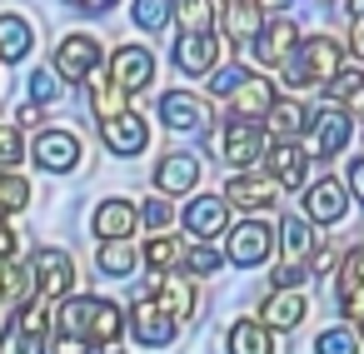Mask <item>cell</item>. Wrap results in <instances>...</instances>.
Instances as JSON below:
<instances>
[{
	"instance_id": "cell-31",
	"label": "cell",
	"mask_w": 364,
	"mask_h": 354,
	"mask_svg": "<svg viewBox=\"0 0 364 354\" xmlns=\"http://www.w3.org/2000/svg\"><path fill=\"white\" fill-rule=\"evenodd\" d=\"M170 6H175V21L185 36H215V26H220L215 0H170Z\"/></svg>"
},
{
	"instance_id": "cell-7",
	"label": "cell",
	"mask_w": 364,
	"mask_h": 354,
	"mask_svg": "<svg viewBox=\"0 0 364 354\" xmlns=\"http://www.w3.org/2000/svg\"><path fill=\"white\" fill-rule=\"evenodd\" d=\"M105 75L125 90V95H140L150 80H155V55L145 50V45H115L110 55H105Z\"/></svg>"
},
{
	"instance_id": "cell-52",
	"label": "cell",
	"mask_w": 364,
	"mask_h": 354,
	"mask_svg": "<svg viewBox=\"0 0 364 354\" xmlns=\"http://www.w3.org/2000/svg\"><path fill=\"white\" fill-rule=\"evenodd\" d=\"M359 339H364V319H359Z\"/></svg>"
},
{
	"instance_id": "cell-49",
	"label": "cell",
	"mask_w": 364,
	"mask_h": 354,
	"mask_svg": "<svg viewBox=\"0 0 364 354\" xmlns=\"http://www.w3.org/2000/svg\"><path fill=\"white\" fill-rule=\"evenodd\" d=\"M349 55H354V60H364V21H354V26H349Z\"/></svg>"
},
{
	"instance_id": "cell-4",
	"label": "cell",
	"mask_w": 364,
	"mask_h": 354,
	"mask_svg": "<svg viewBox=\"0 0 364 354\" xmlns=\"http://www.w3.org/2000/svg\"><path fill=\"white\" fill-rule=\"evenodd\" d=\"M100 65H105V45L100 36H85V31L65 36L50 55V70L60 75V85H85L90 75H100Z\"/></svg>"
},
{
	"instance_id": "cell-11",
	"label": "cell",
	"mask_w": 364,
	"mask_h": 354,
	"mask_svg": "<svg viewBox=\"0 0 364 354\" xmlns=\"http://www.w3.org/2000/svg\"><path fill=\"white\" fill-rule=\"evenodd\" d=\"M250 45H255V60H259V65H274V70H279V65L294 55V45H299V26H294L289 16H269Z\"/></svg>"
},
{
	"instance_id": "cell-32",
	"label": "cell",
	"mask_w": 364,
	"mask_h": 354,
	"mask_svg": "<svg viewBox=\"0 0 364 354\" xmlns=\"http://www.w3.org/2000/svg\"><path fill=\"white\" fill-rule=\"evenodd\" d=\"M135 264H140V250H135L130 240H100V250H95V269H100V274L125 279Z\"/></svg>"
},
{
	"instance_id": "cell-18",
	"label": "cell",
	"mask_w": 364,
	"mask_h": 354,
	"mask_svg": "<svg viewBox=\"0 0 364 354\" xmlns=\"http://www.w3.org/2000/svg\"><path fill=\"white\" fill-rule=\"evenodd\" d=\"M349 135H354V120H349V110L344 105H324V110H314V120H309V140H314V155H339L344 145H349Z\"/></svg>"
},
{
	"instance_id": "cell-14",
	"label": "cell",
	"mask_w": 364,
	"mask_h": 354,
	"mask_svg": "<svg viewBox=\"0 0 364 354\" xmlns=\"http://www.w3.org/2000/svg\"><path fill=\"white\" fill-rule=\"evenodd\" d=\"M195 185H200V155H195V150H170V155H160V165H155V190H160L165 200L190 195Z\"/></svg>"
},
{
	"instance_id": "cell-19",
	"label": "cell",
	"mask_w": 364,
	"mask_h": 354,
	"mask_svg": "<svg viewBox=\"0 0 364 354\" xmlns=\"http://www.w3.org/2000/svg\"><path fill=\"white\" fill-rule=\"evenodd\" d=\"M90 230L100 240H130L140 230V205H130L125 195H105L95 205V215H90Z\"/></svg>"
},
{
	"instance_id": "cell-15",
	"label": "cell",
	"mask_w": 364,
	"mask_h": 354,
	"mask_svg": "<svg viewBox=\"0 0 364 354\" xmlns=\"http://www.w3.org/2000/svg\"><path fill=\"white\" fill-rule=\"evenodd\" d=\"M274 200H279V185H274L269 175H259V170H235L230 185H225V205H240V210H250V215L269 210Z\"/></svg>"
},
{
	"instance_id": "cell-44",
	"label": "cell",
	"mask_w": 364,
	"mask_h": 354,
	"mask_svg": "<svg viewBox=\"0 0 364 354\" xmlns=\"http://www.w3.org/2000/svg\"><path fill=\"white\" fill-rule=\"evenodd\" d=\"M304 279H309V269H299V264H279L274 269V289H304Z\"/></svg>"
},
{
	"instance_id": "cell-26",
	"label": "cell",
	"mask_w": 364,
	"mask_h": 354,
	"mask_svg": "<svg viewBox=\"0 0 364 354\" xmlns=\"http://www.w3.org/2000/svg\"><path fill=\"white\" fill-rule=\"evenodd\" d=\"M264 21H269L264 16V0H225V16H220V26H225V36L235 45H250Z\"/></svg>"
},
{
	"instance_id": "cell-25",
	"label": "cell",
	"mask_w": 364,
	"mask_h": 354,
	"mask_svg": "<svg viewBox=\"0 0 364 354\" xmlns=\"http://www.w3.org/2000/svg\"><path fill=\"white\" fill-rule=\"evenodd\" d=\"M304 314H309L304 289H269L264 304H259V324H264V329H299Z\"/></svg>"
},
{
	"instance_id": "cell-27",
	"label": "cell",
	"mask_w": 364,
	"mask_h": 354,
	"mask_svg": "<svg viewBox=\"0 0 364 354\" xmlns=\"http://www.w3.org/2000/svg\"><path fill=\"white\" fill-rule=\"evenodd\" d=\"M31 50H36V26H31V16H21V11H0V60L21 65Z\"/></svg>"
},
{
	"instance_id": "cell-13",
	"label": "cell",
	"mask_w": 364,
	"mask_h": 354,
	"mask_svg": "<svg viewBox=\"0 0 364 354\" xmlns=\"http://www.w3.org/2000/svg\"><path fill=\"white\" fill-rule=\"evenodd\" d=\"M344 210H349V190H344L334 175H319V180L304 185V220H314V225H339Z\"/></svg>"
},
{
	"instance_id": "cell-20",
	"label": "cell",
	"mask_w": 364,
	"mask_h": 354,
	"mask_svg": "<svg viewBox=\"0 0 364 354\" xmlns=\"http://www.w3.org/2000/svg\"><path fill=\"white\" fill-rule=\"evenodd\" d=\"M309 120H314V110L304 105V100H294V95H274V105H269V115H264V130L274 135V145L279 140H304L309 135Z\"/></svg>"
},
{
	"instance_id": "cell-42",
	"label": "cell",
	"mask_w": 364,
	"mask_h": 354,
	"mask_svg": "<svg viewBox=\"0 0 364 354\" xmlns=\"http://www.w3.org/2000/svg\"><path fill=\"white\" fill-rule=\"evenodd\" d=\"M245 75H250V70H245V65H235V60H230V65H215V70H210V95H230Z\"/></svg>"
},
{
	"instance_id": "cell-10",
	"label": "cell",
	"mask_w": 364,
	"mask_h": 354,
	"mask_svg": "<svg viewBox=\"0 0 364 354\" xmlns=\"http://www.w3.org/2000/svg\"><path fill=\"white\" fill-rule=\"evenodd\" d=\"M334 299H339V314L364 319V245L339 254V264H334Z\"/></svg>"
},
{
	"instance_id": "cell-39",
	"label": "cell",
	"mask_w": 364,
	"mask_h": 354,
	"mask_svg": "<svg viewBox=\"0 0 364 354\" xmlns=\"http://www.w3.org/2000/svg\"><path fill=\"white\" fill-rule=\"evenodd\" d=\"M314 354H359V334L349 324H329V329H319Z\"/></svg>"
},
{
	"instance_id": "cell-33",
	"label": "cell",
	"mask_w": 364,
	"mask_h": 354,
	"mask_svg": "<svg viewBox=\"0 0 364 354\" xmlns=\"http://www.w3.org/2000/svg\"><path fill=\"white\" fill-rule=\"evenodd\" d=\"M140 259H145L155 274H170V269H180L185 245H180L175 235H150V240H145V250H140Z\"/></svg>"
},
{
	"instance_id": "cell-12",
	"label": "cell",
	"mask_w": 364,
	"mask_h": 354,
	"mask_svg": "<svg viewBox=\"0 0 364 354\" xmlns=\"http://www.w3.org/2000/svg\"><path fill=\"white\" fill-rule=\"evenodd\" d=\"M100 145H105L110 155H120V160H135V155L150 145V125H145V115L125 110V115H115V120H100Z\"/></svg>"
},
{
	"instance_id": "cell-46",
	"label": "cell",
	"mask_w": 364,
	"mask_h": 354,
	"mask_svg": "<svg viewBox=\"0 0 364 354\" xmlns=\"http://www.w3.org/2000/svg\"><path fill=\"white\" fill-rule=\"evenodd\" d=\"M349 195L364 205V155H354V165H349Z\"/></svg>"
},
{
	"instance_id": "cell-2",
	"label": "cell",
	"mask_w": 364,
	"mask_h": 354,
	"mask_svg": "<svg viewBox=\"0 0 364 354\" xmlns=\"http://www.w3.org/2000/svg\"><path fill=\"white\" fill-rule=\"evenodd\" d=\"M344 45L334 41V36H299V45H294V55L279 65V80L289 85V90H304V85H329L344 65Z\"/></svg>"
},
{
	"instance_id": "cell-22",
	"label": "cell",
	"mask_w": 364,
	"mask_h": 354,
	"mask_svg": "<svg viewBox=\"0 0 364 354\" xmlns=\"http://www.w3.org/2000/svg\"><path fill=\"white\" fill-rule=\"evenodd\" d=\"M170 65L180 75H210L220 65V41L215 36H180L170 45Z\"/></svg>"
},
{
	"instance_id": "cell-40",
	"label": "cell",
	"mask_w": 364,
	"mask_h": 354,
	"mask_svg": "<svg viewBox=\"0 0 364 354\" xmlns=\"http://www.w3.org/2000/svg\"><path fill=\"white\" fill-rule=\"evenodd\" d=\"M60 95H65V85H60V75H55L50 65L31 70V105H41V110H46V105H55Z\"/></svg>"
},
{
	"instance_id": "cell-30",
	"label": "cell",
	"mask_w": 364,
	"mask_h": 354,
	"mask_svg": "<svg viewBox=\"0 0 364 354\" xmlns=\"http://www.w3.org/2000/svg\"><path fill=\"white\" fill-rule=\"evenodd\" d=\"M225 349L230 354H274V339L259 319H235L230 334H225Z\"/></svg>"
},
{
	"instance_id": "cell-17",
	"label": "cell",
	"mask_w": 364,
	"mask_h": 354,
	"mask_svg": "<svg viewBox=\"0 0 364 354\" xmlns=\"http://www.w3.org/2000/svg\"><path fill=\"white\" fill-rule=\"evenodd\" d=\"M225 100H230V115H235V120L264 125V115H269V105H274V80H269V75H245Z\"/></svg>"
},
{
	"instance_id": "cell-48",
	"label": "cell",
	"mask_w": 364,
	"mask_h": 354,
	"mask_svg": "<svg viewBox=\"0 0 364 354\" xmlns=\"http://www.w3.org/2000/svg\"><path fill=\"white\" fill-rule=\"evenodd\" d=\"M75 11H90V16H105V11H115L120 0H70Z\"/></svg>"
},
{
	"instance_id": "cell-8",
	"label": "cell",
	"mask_w": 364,
	"mask_h": 354,
	"mask_svg": "<svg viewBox=\"0 0 364 354\" xmlns=\"http://www.w3.org/2000/svg\"><path fill=\"white\" fill-rule=\"evenodd\" d=\"M220 155H225L235 170H250L255 160L269 155V130L255 125V120H230V125L220 130Z\"/></svg>"
},
{
	"instance_id": "cell-47",
	"label": "cell",
	"mask_w": 364,
	"mask_h": 354,
	"mask_svg": "<svg viewBox=\"0 0 364 354\" xmlns=\"http://www.w3.org/2000/svg\"><path fill=\"white\" fill-rule=\"evenodd\" d=\"M339 105H344V110H349V120H354V115H359V125H364V85H359V90H349V95H344V100H339Z\"/></svg>"
},
{
	"instance_id": "cell-9",
	"label": "cell",
	"mask_w": 364,
	"mask_h": 354,
	"mask_svg": "<svg viewBox=\"0 0 364 354\" xmlns=\"http://www.w3.org/2000/svg\"><path fill=\"white\" fill-rule=\"evenodd\" d=\"M46 175H70L80 165V135L75 130H36L31 150H26Z\"/></svg>"
},
{
	"instance_id": "cell-45",
	"label": "cell",
	"mask_w": 364,
	"mask_h": 354,
	"mask_svg": "<svg viewBox=\"0 0 364 354\" xmlns=\"http://www.w3.org/2000/svg\"><path fill=\"white\" fill-rule=\"evenodd\" d=\"M21 254V235L6 225V215H0V259H16Z\"/></svg>"
},
{
	"instance_id": "cell-5",
	"label": "cell",
	"mask_w": 364,
	"mask_h": 354,
	"mask_svg": "<svg viewBox=\"0 0 364 354\" xmlns=\"http://www.w3.org/2000/svg\"><path fill=\"white\" fill-rule=\"evenodd\" d=\"M155 115H160L165 130H180V135H190V130H215V110H210L205 95H195V90H165L160 105H155Z\"/></svg>"
},
{
	"instance_id": "cell-53",
	"label": "cell",
	"mask_w": 364,
	"mask_h": 354,
	"mask_svg": "<svg viewBox=\"0 0 364 354\" xmlns=\"http://www.w3.org/2000/svg\"><path fill=\"white\" fill-rule=\"evenodd\" d=\"M110 354H115V349H110Z\"/></svg>"
},
{
	"instance_id": "cell-1",
	"label": "cell",
	"mask_w": 364,
	"mask_h": 354,
	"mask_svg": "<svg viewBox=\"0 0 364 354\" xmlns=\"http://www.w3.org/2000/svg\"><path fill=\"white\" fill-rule=\"evenodd\" d=\"M125 329V314L115 299H100V294H70L60 299V314H55V334L60 339H80V344H115Z\"/></svg>"
},
{
	"instance_id": "cell-6",
	"label": "cell",
	"mask_w": 364,
	"mask_h": 354,
	"mask_svg": "<svg viewBox=\"0 0 364 354\" xmlns=\"http://www.w3.org/2000/svg\"><path fill=\"white\" fill-rule=\"evenodd\" d=\"M269 250H274V230H269L259 215L240 220V225L225 235V259H230V264H240V269L264 264V259H269Z\"/></svg>"
},
{
	"instance_id": "cell-36",
	"label": "cell",
	"mask_w": 364,
	"mask_h": 354,
	"mask_svg": "<svg viewBox=\"0 0 364 354\" xmlns=\"http://www.w3.org/2000/svg\"><path fill=\"white\" fill-rule=\"evenodd\" d=\"M26 160V135L16 130V120L0 110V170H16Z\"/></svg>"
},
{
	"instance_id": "cell-51",
	"label": "cell",
	"mask_w": 364,
	"mask_h": 354,
	"mask_svg": "<svg viewBox=\"0 0 364 354\" xmlns=\"http://www.w3.org/2000/svg\"><path fill=\"white\" fill-rule=\"evenodd\" d=\"M344 6H349V16H354V21H364V0H344Z\"/></svg>"
},
{
	"instance_id": "cell-29",
	"label": "cell",
	"mask_w": 364,
	"mask_h": 354,
	"mask_svg": "<svg viewBox=\"0 0 364 354\" xmlns=\"http://www.w3.org/2000/svg\"><path fill=\"white\" fill-rule=\"evenodd\" d=\"M85 95H90V115H100V120H115V115H125V110H130V95H125L105 70L85 80Z\"/></svg>"
},
{
	"instance_id": "cell-28",
	"label": "cell",
	"mask_w": 364,
	"mask_h": 354,
	"mask_svg": "<svg viewBox=\"0 0 364 354\" xmlns=\"http://www.w3.org/2000/svg\"><path fill=\"white\" fill-rule=\"evenodd\" d=\"M274 240L284 245V264H299V269L309 264V254H314V245H319L304 215H284V220H279V230H274Z\"/></svg>"
},
{
	"instance_id": "cell-41",
	"label": "cell",
	"mask_w": 364,
	"mask_h": 354,
	"mask_svg": "<svg viewBox=\"0 0 364 354\" xmlns=\"http://www.w3.org/2000/svg\"><path fill=\"white\" fill-rule=\"evenodd\" d=\"M140 225H145L150 235H170V225H175V205H170L165 195H150V205L140 210Z\"/></svg>"
},
{
	"instance_id": "cell-35",
	"label": "cell",
	"mask_w": 364,
	"mask_h": 354,
	"mask_svg": "<svg viewBox=\"0 0 364 354\" xmlns=\"http://www.w3.org/2000/svg\"><path fill=\"white\" fill-rule=\"evenodd\" d=\"M0 354H46V334H31V329H21L11 319L0 329Z\"/></svg>"
},
{
	"instance_id": "cell-50",
	"label": "cell",
	"mask_w": 364,
	"mask_h": 354,
	"mask_svg": "<svg viewBox=\"0 0 364 354\" xmlns=\"http://www.w3.org/2000/svg\"><path fill=\"white\" fill-rule=\"evenodd\" d=\"M55 354H90V344H80V339H60V334H55Z\"/></svg>"
},
{
	"instance_id": "cell-38",
	"label": "cell",
	"mask_w": 364,
	"mask_h": 354,
	"mask_svg": "<svg viewBox=\"0 0 364 354\" xmlns=\"http://www.w3.org/2000/svg\"><path fill=\"white\" fill-rule=\"evenodd\" d=\"M220 264H225V254H220L215 245H205V240L190 245L185 259H180V269H185V274H200V279H205V274H220Z\"/></svg>"
},
{
	"instance_id": "cell-37",
	"label": "cell",
	"mask_w": 364,
	"mask_h": 354,
	"mask_svg": "<svg viewBox=\"0 0 364 354\" xmlns=\"http://www.w3.org/2000/svg\"><path fill=\"white\" fill-rule=\"evenodd\" d=\"M26 205H31V185H26V175L0 170V215H16V210H26Z\"/></svg>"
},
{
	"instance_id": "cell-43",
	"label": "cell",
	"mask_w": 364,
	"mask_h": 354,
	"mask_svg": "<svg viewBox=\"0 0 364 354\" xmlns=\"http://www.w3.org/2000/svg\"><path fill=\"white\" fill-rule=\"evenodd\" d=\"M11 120H16V130H46V110H41V105H31V100H26V105H16V110H11Z\"/></svg>"
},
{
	"instance_id": "cell-3",
	"label": "cell",
	"mask_w": 364,
	"mask_h": 354,
	"mask_svg": "<svg viewBox=\"0 0 364 354\" xmlns=\"http://www.w3.org/2000/svg\"><path fill=\"white\" fill-rule=\"evenodd\" d=\"M26 269H31V289H36L41 304H60V299H70V289H75V264H70L65 250L41 245V250L26 259Z\"/></svg>"
},
{
	"instance_id": "cell-21",
	"label": "cell",
	"mask_w": 364,
	"mask_h": 354,
	"mask_svg": "<svg viewBox=\"0 0 364 354\" xmlns=\"http://www.w3.org/2000/svg\"><path fill=\"white\" fill-rule=\"evenodd\" d=\"M185 230L195 240H205V245L215 235H230V205H225V195H195L185 205Z\"/></svg>"
},
{
	"instance_id": "cell-34",
	"label": "cell",
	"mask_w": 364,
	"mask_h": 354,
	"mask_svg": "<svg viewBox=\"0 0 364 354\" xmlns=\"http://www.w3.org/2000/svg\"><path fill=\"white\" fill-rule=\"evenodd\" d=\"M130 21H135V31L160 36L175 21V6H170V0H130Z\"/></svg>"
},
{
	"instance_id": "cell-16",
	"label": "cell",
	"mask_w": 364,
	"mask_h": 354,
	"mask_svg": "<svg viewBox=\"0 0 364 354\" xmlns=\"http://www.w3.org/2000/svg\"><path fill=\"white\" fill-rule=\"evenodd\" d=\"M130 334H135V344H145V349H170L175 334H180V324H175L155 299H140V304L130 309Z\"/></svg>"
},
{
	"instance_id": "cell-24",
	"label": "cell",
	"mask_w": 364,
	"mask_h": 354,
	"mask_svg": "<svg viewBox=\"0 0 364 354\" xmlns=\"http://www.w3.org/2000/svg\"><path fill=\"white\" fill-rule=\"evenodd\" d=\"M175 324H185V319H195V284H190V274H180V269H170V274H155V294H150Z\"/></svg>"
},
{
	"instance_id": "cell-23",
	"label": "cell",
	"mask_w": 364,
	"mask_h": 354,
	"mask_svg": "<svg viewBox=\"0 0 364 354\" xmlns=\"http://www.w3.org/2000/svg\"><path fill=\"white\" fill-rule=\"evenodd\" d=\"M264 175H269L279 190H299L304 175H309V155H304V145H294V140L269 145V155H264Z\"/></svg>"
}]
</instances>
